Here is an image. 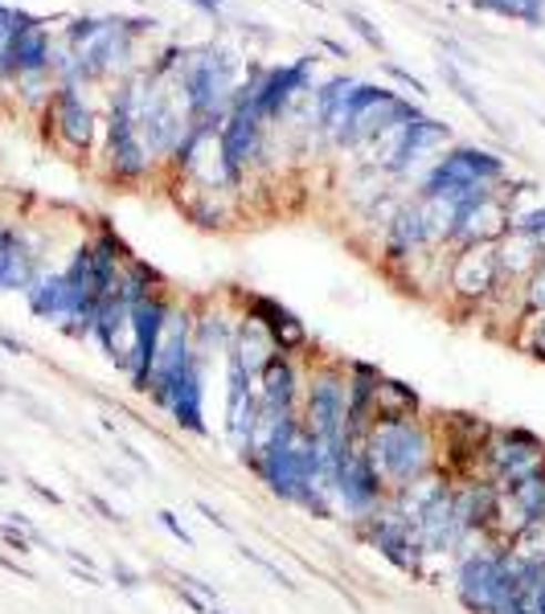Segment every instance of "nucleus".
<instances>
[{
  "instance_id": "obj_1",
  "label": "nucleus",
  "mask_w": 545,
  "mask_h": 614,
  "mask_svg": "<svg viewBox=\"0 0 545 614\" xmlns=\"http://www.w3.org/2000/svg\"><path fill=\"white\" fill-rule=\"evenodd\" d=\"M246 468H250V475H255L275 500L300 508V512H308L316 521H337V516H332V504H328V492H325L320 451H316L312 434L304 430L300 418L284 422V430H279Z\"/></svg>"
},
{
  "instance_id": "obj_2",
  "label": "nucleus",
  "mask_w": 545,
  "mask_h": 614,
  "mask_svg": "<svg viewBox=\"0 0 545 614\" xmlns=\"http://www.w3.org/2000/svg\"><path fill=\"white\" fill-rule=\"evenodd\" d=\"M369 459L390 492L419 483L443 468L439 459V430L426 418H402V422H373L366 434Z\"/></svg>"
},
{
  "instance_id": "obj_3",
  "label": "nucleus",
  "mask_w": 545,
  "mask_h": 614,
  "mask_svg": "<svg viewBox=\"0 0 545 614\" xmlns=\"http://www.w3.org/2000/svg\"><path fill=\"white\" fill-rule=\"evenodd\" d=\"M390 488L382 483L373 459H369L366 439H353L345 447L341 463H337V475L328 483V504H332V516L337 521H366L369 512H378L385 504Z\"/></svg>"
},
{
  "instance_id": "obj_4",
  "label": "nucleus",
  "mask_w": 545,
  "mask_h": 614,
  "mask_svg": "<svg viewBox=\"0 0 545 614\" xmlns=\"http://www.w3.org/2000/svg\"><path fill=\"white\" fill-rule=\"evenodd\" d=\"M537 471H545V439H537L525 427H492L489 442L480 451L476 475H484L496 492H508Z\"/></svg>"
},
{
  "instance_id": "obj_5",
  "label": "nucleus",
  "mask_w": 545,
  "mask_h": 614,
  "mask_svg": "<svg viewBox=\"0 0 545 614\" xmlns=\"http://www.w3.org/2000/svg\"><path fill=\"white\" fill-rule=\"evenodd\" d=\"M181 94L189 108V123H214L218 127L222 111L234 99V58L222 50L193 54L181 66Z\"/></svg>"
},
{
  "instance_id": "obj_6",
  "label": "nucleus",
  "mask_w": 545,
  "mask_h": 614,
  "mask_svg": "<svg viewBox=\"0 0 545 614\" xmlns=\"http://www.w3.org/2000/svg\"><path fill=\"white\" fill-rule=\"evenodd\" d=\"M127 311H132V357L123 365V377H127V386L136 389V393H148L152 361H156V348H161L164 320L173 311V295L168 291L140 295V299L127 304Z\"/></svg>"
},
{
  "instance_id": "obj_7",
  "label": "nucleus",
  "mask_w": 545,
  "mask_h": 614,
  "mask_svg": "<svg viewBox=\"0 0 545 614\" xmlns=\"http://www.w3.org/2000/svg\"><path fill=\"white\" fill-rule=\"evenodd\" d=\"M385 500H390V495H385ZM349 529H353V536L361 545L378 549L394 570H402V574H410V577H426V557H423V549H419V541H414V529H410L390 504H382L378 512H369L366 521L349 524Z\"/></svg>"
},
{
  "instance_id": "obj_8",
  "label": "nucleus",
  "mask_w": 545,
  "mask_h": 614,
  "mask_svg": "<svg viewBox=\"0 0 545 614\" xmlns=\"http://www.w3.org/2000/svg\"><path fill=\"white\" fill-rule=\"evenodd\" d=\"M205 377H209V369L197 361V365H189L177 381H168L164 389H152L148 393L152 406H156L173 427L185 430V434H197V439L209 434V422H205Z\"/></svg>"
},
{
  "instance_id": "obj_9",
  "label": "nucleus",
  "mask_w": 545,
  "mask_h": 614,
  "mask_svg": "<svg viewBox=\"0 0 545 614\" xmlns=\"http://www.w3.org/2000/svg\"><path fill=\"white\" fill-rule=\"evenodd\" d=\"M107 156H111V173L123 176V181H140L148 176L152 168V156L144 140L136 132V86H123L115 108H111V144H107Z\"/></svg>"
},
{
  "instance_id": "obj_10",
  "label": "nucleus",
  "mask_w": 545,
  "mask_h": 614,
  "mask_svg": "<svg viewBox=\"0 0 545 614\" xmlns=\"http://www.w3.org/2000/svg\"><path fill=\"white\" fill-rule=\"evenodd\" d=\"M410 115H419V111L402 103L394 91H382V86H361L353 99V115H349V127H345V140L341 144L349 147H366L373 144L378 135L398 120H410Z\"/></svg>"
},
{
  "instance_id": "obj_11",
  "label": "nucleus",
  "mask_w": 545,
  "mask_h": 614,
  "mask_svg": "<svg viewBox=\"0 0 545 614\" xmlns=\"http://www.w3.org/2000/svg\"><path fill=\"white\" fill-rule=\"evenodd\" d=\"M255 393H259V415L300 418V398H304V365H300V357L275 352L271 361L263 365L259 381H255Z\"/></svg>"
},
{
  "instance_id": "obj_12",
  "label": "nucleus",
  "mask_w": 545,
  "mask_h": 614,
  "mask_svg": "<svg viewBox=\"0 0 545 614\" xmlns=\"http://www.w3.org/2000/svg\"><path fill=\"white\" fill-rule=\"evenodd\" d=\"M263 123L267 120L255 111L250 91L234 94V111L226 115V123H222V156H226V164H230V173L238 176V181H243V168H250V164L259 161Z\"/></svg>"
},
{
  "instance_id": "obj_13",
  "label": "nucleus",
  "mask_w": 545,
  "mask_h": 614,
  "mask_svg": "<svg viewBox=\"0 0 545 614\" xmlns=\"http://www.w3.org/2000/svg\"><path fill=\"white\" fill-rule=\"evenodd\" d=\"M451 291L467 304H484L501 287V263H496V242L484 246H460V254L448 263Z\"/></svg>"
},
{
  "instance_id": "obj_14",
  "label": "nucleus",
  "mask_w": 545,
  "mask_h": 614,
  "mask_svg": "<svg viewBox=\"0 0 545 614\" xmlns=\"http://www.w3.org/2000/svg\"><path fill=\"white\" fill-rule=\"evenodd\" d=\"M545 521V471L521 480L508 492H496V512H492V536L496 541H513L521 529Z\"/></svg>"
},
{
  "instance_id": "obj_15",
  "label": "nucleus",
  "mask_w": 545,
  "mask_h": 614,
  "mask_svg": "<svg viewBox=\"0 0 545 614\" xmlns=\"http://www.w3.org/2000/svg\"><path fill=\"white\" fill-rule=\"evenodd\" d=\"M505 176V161L492 156L484 147H455L448 156H439L431 164V173L423 176V188H439V185H484L492 188Z\"/></svg>"
},
{
  "instance_id": "obj_16",
  "label": "nucleus",
  "mask_w": 545,
  "mask_h": 614,
  "mask_svg": "<svg viewBox=\"0 0 545 614\" xmlns=\"http://www.w3.org/2000/svg\"><path fill=\"white\" fill-rule=\"evenodd\" d=\"M246 316L259 320L263 332L271 336V345L279 348V352H287V357H304V352L312 348L308 324H304L291 307L271 299V295H246Z\"/></svg>"
},
{
  "instance_id": "obj_17",
  "label": "nucleus",
  "mask_w": 545,
  "mask_h": 614,
  "mask_svg": "<svg viewBox=\"0 0 545 614\" xmlns=\"http://www.w3.org/2000/svg\"><path fill=\"white\" fill-rule=\"evenodd\" d=\"M513 217L517 214L508 209V201L496 197V193H489L484 201L467 205L464 214H460L451 242H455V246H484V242H501L508 229H513Z\"/></svg>"
},
{
  "instance_id": "obj_18",
  "label": "nucleus",
  "mask_w": 545,
  "mask_h": 614,
  "mask_svg": "<svg viewBox=\"0 0 545 614\" xmlns=\"http://www.w3.org/2000/svg\"><path fill=\"white\" fill-rule=\"evenodd\" d=\"M382 369L373 361H345V398H349V434L353 439H366L369 427H373V393L382 386Z\"/></svg>"
},
{
  "instance_id": "obj_19",
  "label": "nucleus",
  "mask_w": 545,
  "mask_h": 614,
  "mask_svg": "<svg viewBox=\"0 0 545 614\" xmlns=\"http://www.w3.org/2000/svg\"><path fill=\"white\" fill-rule=\"evenodd\" d=\"M91 340L107 352V361L123 373V365L132 357V311H127V299H123V295H111V299L99 304Z\"/></svg>"
},
{
  "instance_id": "obj_20",
  "label": "nucleus",
  "mask_w": 545,
  "mask_h": 614,
  "mask_svg": "<svg viewBox=\"0 0 545 614\" xmlns=\"http://www.w3.org/2000/svg\"><path fill=\"white\" fill-rule=\"evenodd\" d=\"M308 70H312V62L304 58V62H296V66L271 70L267 79L250 86V103H255V111H259L263 120H279V115L291 108V99L308 86Z\"/></svg>"
},
{
  "instance_id": "obj_21",
  "label": "nucleus",
  "mask_w": 545,
  "mask_h": 614,
  "mask_svg": "<svg viewBox=\"0 0 545 614\" xmlns=\"http://www.w3.org/2000/svg\"><path fill=\"white\" fill-rule=\"evenodd\" d=\"M50 115H54L58 132H62L66 144L91 147V140H95V111L86 108V99H82L70 82L50 99Z\"/></svg>"
},
{
  "instance_id": "obj_22",
  "label": "nucleus",
  "mask_w": 545,
  "mask_h": 614,
  "mask_svg": "<svg viewBox=\"0 0 545 614\" xmlns=\"http://www.w3.org/2000/svg\"><path fill=\"white\" fill-rule=\"evenodd\" d=\"M0 66L9 70V74H38V70L50 66V38H45V29L38 21H25L9 38V45H4Z\"/></svg>"
},
{
  "instance_id": "obj_23",
  "label": "nucleus",
  "mask_w": 545,
  "mask_h": 614,
  "mask_svg": "<svg viewBox=\"0 0 545 614\" xmlns=\"http://www.w3.org/2000/svg\"><path fill=\"white\" fill-rule=\"evenodd\" d=\"M279 348L271 345V336L263 332L259 320H250V316H243V320H234V332H230V348H226V357H234V361L243 365L246 373L259 381L263 365L271 361Z\"/></svg>"
},
{
  "instance_id": "obj_24",
  "label": "nucleus",
  "mask_w": 545,
  "mask_h": 614,
  "mask_svg": "<svg viewBox=\"0 0 545 614\" xmlns=\"http://www.w3.org/2000/svg\"><path fill=\"white\" fill-rule=\"evenodd\" d=\"M357 91H361V82L332 79V82H325V91L316 94V120H320L325 135H332V140H345V127H349V115H353Z\"/></svg>"
},
{
  "instance_id": "obj_25",
  "label": "nucleus",
  "mask_w": 545,
  "mask_h": 614,
  "mask_svg": "<svg viewBox=\"0 0 545 614\" xmlns=\"http://www.w3.org/2000/svg\"><path fill=\"white\" fill-rule=\"evenodd\" d=\"M385 250L390 258H419L423 250H431V234H426V222L414 209V201L402 205L394 222L385 226Z\"/></svg>"
},
{
  "instance_id": "obj_26",
  "label": "nucleus",
  "mask_w": 545,
  "mask_h": 614,
  "mask_svg": "<svg viewBox=\"0 0 545 614\" xmlns=\"http://www.w3.org/2000/svg\"><path fill=\"white\" fill-rule=\"evenodd\" d=\"M29 299V311L33 316H41V320H54L58 328L74 316V299H70V287L62 275H38L33 279V287L25 291Z\"/></svg>"
},
{
  "instance_id": "obj_27",
  "label": "nucleus",
  "mask_w": 545,
  "mask_h": 614,
  "mask_svg": "<svg viewBox=\"0 0 545 614\" xmlns=\"http://www.w3.org/2000/svg\"><path fill=\"white\" fill-rule=\"evenodd\" d=\"M402 418H423V398L407 381L382 377V386L373 393V422H402Z\"/></svg>"
},
{
  "instance_id": "obj_28",
  "label": "nucleus",
  "mask_w": 545,
  "mask_h": 614,
  "mask_svg": "<svg viewBox=\"0 0 545 614\" xmlns=\"http://www.w3.org/2000/svg\"><path fill=\"white\" fill-rule=\"evenodd\" d=\"M448 140H451L448 123L431 120V115H414V120H410L407 156H402V164H398V176H410L423 161H431V156H435V152L448 144Z\"/></svg>"
},
{
  "instance_id": "obj_29",
  "label": "nucleus",
  "mask_w": 545,
  "mask_h": 614,
  "mask_svg": "<svg viewBox=\"0 0 545 614\" xmlns=\"http://www.w3.org/2000/svg\"><path fill=\"white\" fill-rule=\"evenodd\" d=\"M38 279V263H33V250L25 242L17 238L13 229L0 242V291H29Z\"/></svg>"
},
{
  "instance_id": "obj_30",
  "label": "nucleus",
  "mask_w": 545,
  "mask_h": 614,
  "mask_svg": "<svg viewBox=\"0 0 545 614\" xmlns=\"http://www.w3.org/2000/svg\"><path fill=\"white\" fill-rule=\"evenodd\" d=\"M230 332H234V324L222 316L218 307H214V311H193V348H197V361H202L205 369L218 361V357H226Z\"/></svg>"
},
{
  "instance_id": "obj_31",
  "label": "nucleus",
  "mask_w": 545,
  "mask_h": 614,
  "mask_svg": "<svg viewBox=\"0 0 545 614\" xmlns=\"http://www.w3.org/2000/svg\"><path fill=\"white\" fill-rule=\"evenodd\" d=\"M542 311H545V263H537L525 275V283H521V316H542Z\"/></svg>"
},
{
  "instance_id": "obj_32",
  "label": "nucleus",
  "mask_w": 545,
  "mask_h": 614,
  "mask_svg": "<svg viewBox=\"0 0 545 614\" xmlns=\"http://www.w3.org/2000/svg\"><path fill=\"white\" fill-rule=\"evenodd\" d=\"M443 79H448L451 86H455V94H460V99H464L467 108H472V111H480V115H484V120L492 123L489 108H484V103H480V99H476V91H472V82H467L464 74H460V70H455V66H451V62H443Z\"/></svg>"
},
{
  "instance_id": "obj_33",
  "label": "nucleus",
  "mask_w": 545,
  "mask_h": 614,
  "mask_svg": "<svg viewBox=\"0 0 545 614\" xmlns=\"http://www.w3.org/2000/svg\"><path fill=\"white\" fill-rule=\"evenodd\" d=\"M525 336H521V348L525 352H533L537 361H545V311L542 316H525Z\"/></svg>"
},
{
  "instance_id": "obj_34",
  "label": "nucleus",
  "mask_w": 545,
  "mask_h": 614,
  "mask_svg": "<svg viewBox=\"0 0 545 614\" xmlns=\"http://www.w3.org/2000/svg\"><path fill=\"white\" fill-rule=\"evenodd\" d=\"M238 553H243V557L250 561V565H259V570H263V574H267V577H275V582H279V586L296 590V582H291V577H287L284 570H279V565H275V561H267V557H263V553H255V549H250V545H238Z\"/></svg>"
},
{
  "instance_id": "obj_35",
  "label": "nucleus",
  "mask_w": 545,
  "mask_h": 614,
  "mask_svg": "<svg viewBox=\"0 0 545 614\" xmlns=\"http://www.w3.org/2000/svg\"><path fill=\"white\" fill-rule=\"evenodd\" d=\"M345 21H349V25H353L357 33H361V38L369 41V45H373V50H385L382 33H378V29H373V21H369L366 13H357V9H345Z\"/></svg>"
},
{
  "instance_id": "obj_36",
  "label": "nucleus",
  "mask_w": 545,
  "mask_h": 614,
  "mask_svg": "<svg viewBox=\"0 0 545 614\" xmlns=\"http://www.w3.org/2000/svg\"><path fill=\"white\" fill-rule=\"evenodd\" d=\"M513 229H521V234L537 238V246H542V242H545V209H529V214H517V217H513Z\"/></svg>"
},
{
  "instance_id": "obj_37",
  "label": "nucleus",
  "mask_w": 545,
  "mask_h": 614,
  "mask_svg": "<svg viewBox=\"0 0 545 614\" xmlns=\"http://www.w3.org/2000/svg\"><path fill=\"white\" fill-rule=\"evenodd\" d=\"M86 504L95 508V512H99V516H103V521H107V524H120V529H123V524H127V521H123V512H120V508L111 504V500H103V495H99V492H86Z\"/></svg>"
},
{
  "instance_id": "obj_38",
  "label": "nucleus",
  "mask_w": 545,
  "mask_h": 614,
  "mask_svg": "<svg viewBox=\"0 0 545 614\" xmlns=\"http://www.w3.org/2000/svg\"><path fill=\"white\" fill-rule=\"evenodd\" d=\"M177 582H181V586H189L193 594H197V598H205L209 606H218V590L209 586L205 577H197V574H177Z\"/></svg>"
},
{
  "instance_id": "obj_39",
  "label": "nucleus",
  "mask_w": 545,
  "mask_h": 614,
  "mask_svg": "<svg viewBox=\"0 0 545 614\" xmlns=\"http://www.w3.org/2000/svg\"><path fill=\"white\" fill-rule=\"evenodd\" d=\"M111 577H115L123 590H140V586H144V577H140L132 565H123V561H111Z\"/></svg>"
},
{
  "instance_id": "obj_40",
  "label": "nucleus",
  "mask_w": 545,
  "mask_h": 614,
  "mask_svg": "<svg viewBox=\"0 0 545 614\" xmlns=\"http://www.w3.org/2000/svg\"><path fill=\"white\" fill-rule=\"evenodd\" d=\"M156 521L164 524V529H168V533L177 536L181 545H193V536H189V529H185V524L177 521V512H168V508H164V512H156Z\"/></svg>"
},
{
  "instance_id": "obj_41",
  "label": "nucleus",
  "mask_w": 545,
  "mask_h": 614,
  "mask_svg": "<svg viewBox=\"0 0 545 614\" xmlns=\"http://www.w3.org/2000/svg\"><path fill=\"white\" fill-rule=\"evenodd\" d=\"M513 9H517L521 21H529V25H537L545 13V0H513Z\"/></svg>"
},
{
  "instance_id": "obj_42",
  "label": "nucleus",
  "mask_w": 545,
  "mask_h": 614,
  "mask_svg": "<svg viewBox=\"0 0 545 614\" xmlns=\"http://www.w3.org/2000/svg\"><path fill=\"white\" fill-rule=\"evenodd\" d=\"M0 536H4V545L17 549V553H29V545H33V536L21 533V529H13V524H4V529H0Z\"/></svg>"
},
{
  "instance_id": "obj_43",
  "label": "nucleus",
  "mask_w": 545,
  "mask_h": 614,
  "mask_svg": "<svg viewBox=\"0 0 545 614\" xmlns=\"http://www.w3.org/2000/svg\"><path fill=\"white\" fill-rule=\"evenodd\" d=\"M173 594H177V598L185 602V606H189L193 614H209V602H205V598H197V594H193L189 586H181V582H173Z\"/></svg>"
},
{
  "instance_id": "obj_44",
  "label": "nucleus",
  "mask_w": 545,
  "mask_h": 614,
  "mask_svg": "<svg viewBox=\"0 0 545 614\" xmlns=\"http://www.w3.org/2000/svg\"><path fill=\"white\" fill-rule=\"evenodd\" d=\"M197 512H202L205 521L214 524L218 533H230V521H226V516H222V512H218V508H214V504H205V500H197Z\"/></svg>"
},
{
  "instance_id": "obj_45",
  "label": "nucleus",
  "mask_w": 545,
  "mask_h": 614,
  "mask_svg": "<svg viewBox=\"0 0 545 614\" xmlns=\"http://www.w3.org/2000/svg\"><path fill=\"white\" fill-rule=\"evenodd\" d=\"M476 9H489V13H501V17H517V9H513V0H472Z\"/></svg>"
},
{
  "instance_id": "obj_46",
  "label": "nucleus",
  "mask_w": 545,
  "mask_h": 614,
  "mask_svg": "<svg viewBox=\"0 0 545 614\" xmlns=\"http://www.w3.org/2000/svg\"><path fill=\"white\" fill-rule=\"evenodd\" d=\"M120 451H123V459H132V463H136L140 471H152V463L136 451V447H132V442H123V439H120Z\"/></svg>"
},
{
  "instance_id": "obj_47",
  "label": "nucleus",
  "mask_w": 545,
  "mask_h": 614,
  "mask_svg": "<svg viewBox=\"0 0 545 614\" xmlns=\"http://www.w3.org/2000/svg\"><path fill=\"white\" fill-rule=\"evenodd\" d=\"M0 348H9L13 357H25V352H29L25 340H17V336H9V332H0Z\"/></svg>"
},
{
  "instance_id": "obj_48",
  "label": "nucleus",
  "mask_w": 545,
  "mask_h": 614,
  "mask_svg": "<svg viewBox=\"0 0 545 614\" xmlns=\"http://www.w3.org/2000/svg\"><path fill=\"white\" fill-rule=\"evenodd\" d=\"M185 4L202 9V13H218V9H222V0H185Z\"/></svg>"
},
{
  "instance_id": "obj_49",
  "label": "nucleus",
  "mask_w": 545,
  "mask_h": 614,
  "mask_svg": "<svg viewBox=\"0 0 545 614\" xmlns=\"http://www.w3.org/2000/svg\"><path fill=\"white\" fill-rule=\"evenodd\" d=\"M29 488H33V492H38L41 500H45V504H62V495L50 492V488H41V483H29Z\"/></svg>"
},
{
  "instance_id": "obj_50",
  "label": "nucleus",
  "mask_w": 545,
  "mask_h": 614,
  "mask_svg": "<svg viewBox=\"0 0 545 614\" xmlns=\"http://www.w3.org/2000/svg\"><path fill=\"white\" fill-rule=\"evenodd\" d=\"M304 4H312V9H320V4H325V0H304Z\"/></svg>"
},
{
  "instance_id": "obj_51",
  "label": "nucleus",
  "mask_w": 545,
  "mask_h": 614,
  "mask_svg": "<svg viewBox=\"0 0 545 614\" xmlns=\"http://www.w3.org/2000/svg\"><path fill=\"white\" fill-rule=\"evenodd\" d=\"M209 614H226V611H222V606H209Z\"/></svg>"
},
{
  "instance_id": "obj_52",
  "label": "nucleus",
  "mask_w": 545,
  "mask_h": 614,
  "mask_svg": "<svg viewBox=\"0 0 545 614\" xmlns=\"http://www.w3.org/2000/svg\"><path fill=\"white\" fill-rule=\"evenodd\" d=\"M0 483H9V475H4V471H0Z\"/></svg>"
},
{
  "instance_id": "obj_53",
  "label": "nucleus",
  "mask_w": 545,
  "mask_h": 614,
  "mask_svg": "<svg viewBox=\"0 0 545 614\" xmlns=\"http://www.w3.org/2000/svg\"><path fill=\"white\" fill-rule=\"evenodd\" d=\"M4 234H9V229H0V242H4Z\"/></svg>"
}]
</instances>
